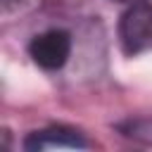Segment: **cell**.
<instances>
[{
    "label": "cell",
    "instance_id": "obj_1",
    "mask_svg": "<svg viewBox=\"0 0 152 152\" xmlns=\"http://www.w3.org/2000/svg\"><path fill=\"white\" fill-rule=\"evenodd\" d=\"M119 40L124 52L131 57L152 50V2H131L119 21Z\"/></svg>",
    "mask_w": 152,
    "mask_h": 152
},
{
    "label": "cell",
    "instance_id": "obj_2",
    "mask_svg": "<svg viewBox=\"0 0 152 152\" xmlns=\"http://www.w3.org/2000/svg\"><path fill=\"white\" fill-rule=\"evenodd\" d=\"M69 52H71V38L62 28H50L28 43V55L38 66L48 71L62 69L69 59Z\"/></svg>",
    "mask_w": 152,
    "mask_h": 152
},
{
    "label": "cell",
    "instance_id": "obj_3",
    "mask_svg": "<svg viewBox=\"0 0 152 152\" xmlns=\"http://www.w3.org/2000/svg\"><path fill=\"white\" fill-rule=\"evenodd\" d=\"M26 150H52V147H88V142L83 140L81 133L71 131V128H62V126H52L45 131H36L26 138L24 142Z\"/></svg>",
    "mask_w": 152,
    "mask_h": 152
},
{
    "label": "cell",
    "instance_id": "obj_4",
    "mask_svg": "<svg viewBox=\"0 0 152 152\" xmlns=\"http://www.w3.org/2000/svg\"><path fill=\"white\" fill-rule=\"evenodd\" d=\"M121 133L126 138H133V140H140V142H147L152 145V119H135V121H126L124 126H119Z\"/></svg>",
    "mask_w": 152,
    "mask_h": 152
},
{
    "label": "cell",
    "instance_id": "obj_5",
    "mask_svg": "<svg viewBox=\"0 0 152 152\" xmlns=\"http://www.w3.org/2000/svg\"><path fill=\"white\" fill-rule=\"evenodd\" d=\"M116 2H128L131 5V2H138V0H116Z\"/></svg>",
    "mask_w": 152,
    "mask_h": 152
}]
</instances>
